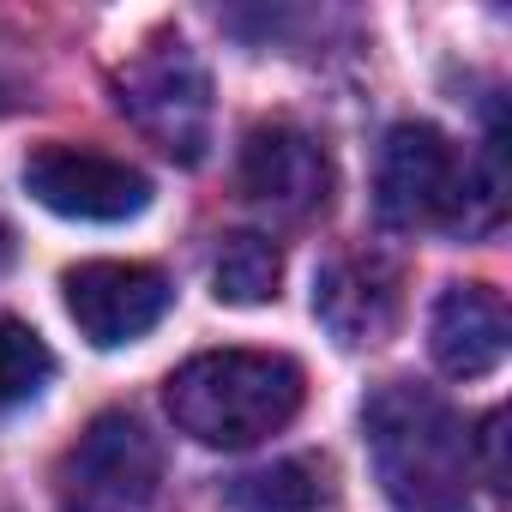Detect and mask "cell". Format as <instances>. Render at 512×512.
<instances>
[{
	"label": "cell",
	"instance_id": "6da1fadb",
	"mask_svg": "<svg viewBox=\"0 0 512 512\" xmlns=\"http://www.w3.org/2000/svg\"><path fill=\"white\" fill-rule=\"evenodd\" d=\"M368 464L398 512H476L470 434L452 404L416 380H386L362 404Z\"/></svg>",
	"mask_w": 512,
	"mask_h": 512
},
{
	"label": "cell",
	"instance_id": "7a4b0ae2",
	"mask_svg": "<svg viewBox=\"0 0 512 512\" xmlns=\"http://www.w3.org/2000/svg\"><path fill=\"white\" fill-rule=\"evenodd\" d=\"M308 398V374L284 350H205L181 362L163 386L175 428L199 446L241 452L290 428Z\"/></svg>",
	"mask_w": 512,
	"mask_h": 512
},
{
	"label": "cell",
	"instance_id": "3957f363",
	"mask_svg": "<svg viewBox=\"0 0 512 512\" xmlns=\"http://www.w3.org/2000/svg\"><path fill=\"white\" fill-rule=\"evenodd\" d=\"M488 199V187H476L470 163L458 157V145L428 127V121H398L380 145V163H374V211L380 223L392 229H428V223H452L464 229V205L470 199Z\"/></svg>",
	"mask_w": 512,
	"mask_h": 512
},
{
	"label": "cell",
	"instance_id": "277c9868",
	"mask_svg": "<svg viewBox=\"0 0 512 512\" xmlns=\"http://www.w3.org/2000/svg\"><path fill=\"white\" fill-rule=\"evenodd\" d=\"M163 482V446L133 410H103L55 470V512H145Z\"/></svg>",
	"mask_w": 512,
	"mask_h": 512
},
{
	"label": "cell",
	"instance_id": "5b68a950",
	"mask_svg": "<svg viewBox=\"0 0 512 512\" xmlns=\"http://www.w3.org/2000/svg\"><path fill=\"white\" fill-rule=\"evenodd\" d=\"M121 115L169 157L199 163L211 145V79L199 67V55L187 43H157L151 55H139L121 79Z\"/></svg>",
	"mask_w": 512,
	"mask_h": 512
},
{
	"label": "cell",
	"instance_id": "8992f818",
	"mask_svg": "<svg viewBox=\"0 0 512 512\" xmlns=\"http://www.w3.org/2000/svg\"><path fill=\"white\" fill-rule=\"evenodd\" d=\"M25 187L37 205H49L55 217H79V223H127L151 205V181L103 151L85 145H43L25 163Z\"/></svg>",
	"mask_w": 512,
	"mask_h": 512
},
{
	"label": "cell",
	"instance_id": "52a82bcc",
	"mask_svg": "<svg viewBox=\"0 0 512 512\" xmlns=\"http://www.w3.org/2000/svg\"><path fill=\"white\" fill-rule=\"evenodd\" d=\"M61 302H67L79 338H91L97 350H121V344L145 338V332L169 314L175 290H169V278H163L157 266L85 260V266H73V272L61 278Z\"/></svg>",
	"mask_w": 512,
	"mask_h": 512
},
{
	"label": "cell",
	"instance_id": "ba28073f",
	"mask_svg": "<svg viewBox=\"0 0 512 512\" xmlns=\"http://www.w3.org/2000/svg\"><path fill=\"white\" fill-rule=\"evenodd\" d=\"M241 193L278 217H308L332 199V157L296 121H260L241 139Z\"/></svg>",
	"mask_w": 512,
	"mask_h": 512
},
{
	"label": "cell",
	"instance_id": "9c48e42d",
	"mask_svg": "<svg viewBox=\"0 0 512 512\" xmlns=\"http://www.w3.org/2000/svg\"><path fill=\"white\" fill-rule=\"evenodd\" d=\"M314 314L344 350H368L398 326V272L374 253H344L314 284Z\"/></svg>",
	"mask_w": 512,
	"mask_h": 512
},
{
	"label": "cell",
	"instance_id": "30bf717a",
	"mask_svg": "<svg viewBox=\"0 0 512 512\" xmlns=\"http://www.w3.org/2000/svg\"><path fill=\"white\" fill-rule=\"evenodd\" d=\"M428 350H434L440 374H452V380L494 374L500 356H506V308H500V296L488 284H452L434 302Z\"/></svg>",
	"mask_w": 512,
	"mask_h": 512
},
{
	"label": "cell",
	"instance_id": "8fae6325",
	"mask_svg": "<svg viewBox=\"0 0 512 512\" xmlns=\"http://www.w3.org/2000/svg\"><path fill=\"white\" fill-rule=\"evenodd\" d=\"M223 500L235 512H320L332 500V464L314 452H296V458H278L266 470L229 476Z\"/></svg>",
	"mask_w": 512,
	"mask_h": 512
},
{
	"label": "cell",
	"instance_id": "7c38bea8",
	"mask_svg": "<svg viewBox=\"0 0 512 512\" xmlns=\"http://www.w3.org/2000/svg\"><path fill=\"white\" fill-rule=\"evenodd\" d=\"M278 278H284V253L272 235H223L217 260H211V296L229 302V308H260L278 296Z\"/></svg>",
	"mask_w": 512,
	"mask_h": 512
},
{
	"label": "cell",
	"instance_id": "4fadbf2b",
	"mask_svg": "<svg viewBox=\"0 0 512 512\" xmlns=\"http://www.w3.org/2000/svg\"><path fill=\"white\" fill-rule=\"evenodd\" d=\"M49 380H55V356H49V344H43L25 320L0 314V410L31 404Z\"/></svg>",
	"mask_w": 512,
	"mask_h": 512
},
{
	"label": "cell",
	"instance_id": "5bb4252c",
	"mask_svg": "<svg viewBox=\"0 0 512 512\" xmlns=\"http://www.w3.org/2000/svg\"><path fill=\"white\" fill-rule=\"evenodd\" d=\"M500 428H506V416H500V410H488V416H482V428L470 434V452H482V482H488L494 494L506 488V452H500V446H506V434H500Z\"/></svg>",
	"mask_w": 512,
	"mask_h": 512
},
{
	"label": "cell",
	"instance_id": "9a60e30c",
	"mask_svg": "<svg viewBox=\"0 0 512 512\" xmlns=\"http://www.w3.org/2000/svg\"><path fill=\"white\" fill-rule=\"evenodd\" d=\"M13 260V229H7V217H0V266Z\"/></svg>",
	"mask_w": 512,
	"mask_h": 512
},
{
	"label": "cell",
	"instance_id": "2e32d148",
	"mask_svg": "<svg viewBox=\"0 0 512 512\" xmlns=\"http://www.w3.org/2000/svg\"><path fill=\"white\" fill-rule=\"evenodd\" d=\"M0 103H7V97H0Z\"/></svg>",
	"mask_w": 512,
	"mask_h": 512
}]
</instances>
